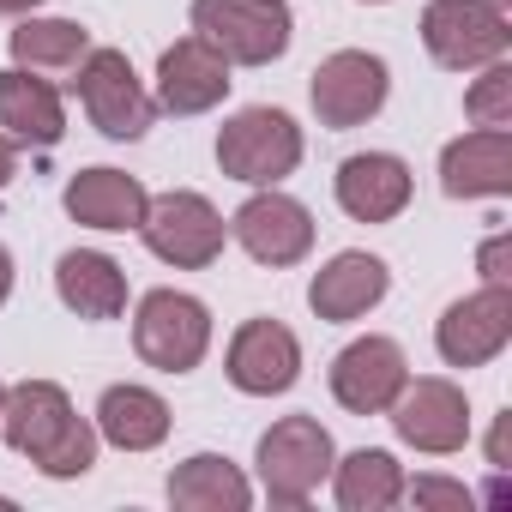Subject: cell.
Segmentation results:
<instances>
[{"label": "cell", "mask_w": 512, "mask_h": 512, "mask_svg": "<svg viewBox=\"0 0 512 512\" xmlns=\"http://www.w3.org/2000/svg\"><path fill=\"white\" fill-rule=\"evenodd\" d=\"M0 434L19 458H31L55 482L85 476L97 464V422H85L55 380H19L0 404Z\"/></svg>", "instance_id": "6da1fadb"}, {"label": "cell", "mask_w": 512, "mask_h": 512, "mask_svg": "<svg viewBox=\"0 0 512 512\" xmlns=\"http://www.w3.org/2000/svg\"><path fill=\"white\" fill-rule=\"evenodd\" d=\"M193 37H205L229 67H272L290 49L296 19L284 0H193Z\"/></svg>", "instance_id": "7a4b0ae2"}, {"label": "cell", "mask_w": 512, "mask_h": 512, "mask_svg": "<svg viewBox=\"0 0 512 512\" xmlns=\"http://www.w3.org/2000/svg\"><path fill=\"white\" fill-rule=\"evenodd\" d=\"M302 163V127L284 109H241L217 133V169L247 187H278Z\"/></svg>", "instance_id": "3957f363"}, {"label": "cell", "mask_w": 512, "mask_h": 512, "mask_svg": "<svg viewBox=\"0 0 512 512\" xmlns=\"http://www.w3.org/2000/svg\"><path fill=\"white\" fill-rule=\"evenodd\" d=\"M139 235H145V247L157 253L163 266H175V272H205L217 253H223L229 223L217 217V205H211L205 193L169 187V193H157V199L145 205Z\"/></svg>", "instance_id": "277c9868"}, {"label": "cell", "mask_w": 512, "mask_h": 512, "mask_svg": "<svg viewBox=\"0 0 512 512\" xmlns=\"http://www.w3.org/2000/svg\"><path fill=\"white\" fill-rule=\"evenodd\" d=\"M133 350L157 374H193L211 350V314L187 290H151L133 314Z\"/></svg>", "instance_id": "5b68a950"}, {"label": "cell", "mask_w": 512, "mask_h": 512, "mask_svg": "<svg viewBox=\"0 0 512 512\" xmlns=\"http://www.w3.org/2000/svg\"><path fill=\"white\" fill-rule=\"evenodd\" d=\"M332 464H338L332 434L314 416H284L260 434V488L272 506H308L314 488L332 476Z\"/></svg>", "instance_id": "8992f818"}, {"label": "cell", "mask_w": 512, "mask_h": 512, "mask_svg": "<svg viewBox=\"0 0 512 512\" xmlns=\"http://www.w3.org/2000/svg\"><path fill=\"white\" fill-rule=\"evenodd\" d=\"M73 91H79V103H85V115L103 139H145L151 121H157V97L139 85V73L121 49H91L79 61Z\"/></svg>", "instance_id": "52a82bcc"}, {"label": "cell", "mask_w": 512, "mask_h": 512, "mask_svg": "<svg viewBox=\"0 0 512 512\" xmlns=\"http://www.w3.org/2000/svg\"><path fill=\"white\" fill-rule=\"evenodd\" d=\"M422 43L446 73H476V67H488L512 49V25L488 0H428Z\"/></svg>", "instance_id": "ba28073f"}, {"label": "cell", "mask_w": 512, "mask_h": 512, "mask_svg": "<svg viewBox=\"0 0 512 512\" xmlns=\"http://www.w3.org/2000/svg\"><path fill=\"white\" fill-rule=\"evenodd\" d=\"M386 91H392V73H386V61L368 55V49H338V55H326V61L314 67V85H308L314 115H320V127H332V133H350V127L374 121V115L386 109Z\"/></svg>", "instance_id": "9c48e42d"}, {"label": "cell", "mask_w": 512, "mask_h": 512, "mask_svg": "<svg viewBox=\"0 0 512 512\" xmlns=\"http://www.w3.org/2000/svg\"><path fill=\"white\" fill-rule=\"evenodd\" d=\"M386 416H392L398 440L416 446V452H428V458H452V452H464V440H470L464 386H452V380H440V374L404 380V392L386 404Z\"/></svg>", "instance_id": "30bf717a"}, {"label": "cell", "mask_w": 512, "mask_h": 512, "mask_svg": "<svg viewBox=\"0 0 512 512\" xmlns=\"http://www.w3.org/2000/svg\"><path fill=\"white\" fill-rule=\"evenodd\" d=\"M506 344H512V284H482L476 296H458L434 326V350L446 368H488Z\"/></svg>", "instance_id": "8fae6325"}, {"label": "cell", "mask_w": 512, "mask_h": 512, "mask_svg": "<svg viewBox=\"0 0 512 512\" xmlns=\"http://www.w3.org/2000/svg\"><path fill=\"white\" fill-rule=\"evenodd\" d=\"M229 235L247 247V260H260V266H302L308 253H314V217L302 199L278 193V187H260L235 217H229Z\"/></svg>", "instance_id": "7c38bea8"}, {"label": "cell", "mask_w": 512, "mask_h": 512, "mask_svg": "<svg viewBox=\"0 0 512 512\" xmlns=\"http://www.w3.org/2000/svg\"><path fill=\"white\" fill-rule=\"evenodd\" d=\"M223 374L247 398H278V392H290L302 380V344H296V332L284 320H247L229 338Z\"/></svg>", "instance_id": "4fadbf2b"}, {"label": "cell", "mask_w": 512, "mask_h": 512, "mask_svg": "<svg viewBox=\"0 0 512 512\" xmlns=\"http://www.w3.org/2000/svg\"><path fill=\"white\" fill-rule=\"evenodd\" d=\"M410 380V362L392 338H356L332 356V398L350 410V416H386V404L404 392Z\"/></svg>", "instance_id": "5bb4252c"}, {"label": "cell", "mask_w": 512, "mask_h": 512, "mask_svg": "<svg viewBox=\"0 0 512 512\" xmlns=\"http://www.w3.org/2000/svg\"><path fill=\"white\" fill-rule=\"evenodd\" d=\"M229 61L205 37H181L157 55V109L169 115H205L229 97Z\"/></svg>", "instance_id": "9a60e30c"}, {"label": "cell", "mask_w": 512, "mask_h": 512, "mask_svg": "<svg viewBox=\"0 0 512 512\" xmlns=\"http://www.w3.org/2000/svg\"><path fill=\"white\" fill-rule=\"evenodd\" d=\"M386 290H392L386 260H374V253L350 247V253H332V260L314 272V284H308V308H314L326 326H350V320H362L368 308H380Z\"/></svg>", "instance_id": "2e32d148"}, {"label": "cell", "mask_w": 512, "mask_h": 512, "mask_svg": "<svg viewBox=\"0 0 512 512\" xmlns=\"http://www.w3.org/2000/svg\"><path fill=\"white\" fill-rule=\"evenodd\" d=\"M446 199H506L512 193V127H476L440 151Z\"/></svg>", "instance_id": "e0dca14e"}, {"label": "cell", "mask_w": 512, "mask_h": 512, "mask_svg": "<svg viewBox=\"0 0 512 512\" xmlns=\"http://www.w3.org/2000/svg\"><path fill=\"white\" fill-rule=\"evenodd\" d=\"M332 193H338L344 217H356V223H392L410 205V163L392 157V151H356V157L338 163Z\"/></svg>", "instance_id": "ac0fdd59"}, {"label": "cell", "mask_w": 512, "mask_h": 512, "mask_svg": "<svg viewBox=\"0 0 512 512\" xmlns=\"http://www.w3.org/2000/svg\"><path fill=\"white\" fill-rule=\"evenodd\" d=\"M0 133L19 139V145H37V151L61 145V133H67V103H61V91H55L43 73H25V67L0 73Z\"/></svg>", "instance_id": "d6986e66"}, {"label": "cell", "mask_w": 512, "mask_h": 512, "mask_svg": "<svg viewBox=\"0 0 512 512\" xmlns=\"http://www.w3.org/2000/svg\"><path fill=\"white\" fill-rule=\"evenodd\" d=\"M61 205H67V217L85 223V229H139L151 193H145L139 175H127V169H79V175L67 181Z\"/></svg>", "instance_id": "ffe728a7"}, {"label": "cell", "mask_w": 512, "mask_h": 512, "mask_svg": "<svg viewBox=\"0 0 512 512\" xmlns=\"http://www.w3.org/2000/svg\"><path fill=\"white\" fill-rule=\"evenodd\" d=\"M55 290L61 302L79 314V320H121L127 314V272L109 260V253L97 247H73L61 253V266H55Z\"/></svg>", "instance_id": "44dd1931"}, {"label": "cell", "mask_w": 512, "mask_h": 512, "mask_svg": "<svg viewBox=\"0 0 512 512\" xmlns=\"http://www.w3.org/2000/svg\"><path fill=\"white\" fill-rule=\"evenodd\" d=\"M97 440H109L121 452H151V446L169 440V404L151 386L121 380L97 398Z\"/></svg>", "instance_id": "7402d4cb"}, {"label": "cell", "mask_w": 512, "mask_h": 512, "mask_svg": "<svg viewBox=\"0 0 512 512\" xmlns=\"http://www.w3.org/2000/svg\"><path fill=\"white\" fill-rule=\"evenodd\" d=\"M169 506H181V512H247L253 488H247V476L229 458L193 452L187 464L169 470Z\"/></svg>", "instance_id": "603a6c76"}, {"label": "cell", "mask_w": 512, "mask_h": 512, "mask_svg": "<svg viewBox=\"0 0 512 512\" xmlns=\"http://www.w3.org/2000/svg\"><path fill=\"white\" fill-rule=\"evenodd\" d=\"M332 488L344 512H386L404 500V464L380 446H362L344 464H332Z\"/></svg>", "instance_id": "cb8c5ba5"}, {"label": "cell", "mask_w": 512, "mask_h": 512, "mask_svg": "<svg viewBox=\"0 0 512 512\" xmlns=\"http://www.w3.org/2000/svg\"><path fill=\"white\" fill-rule=\"evenodd\" d=\"M91 55V31L79 19H25L13 31V67L25 73H79Z\"/></svg>", "instance_id": "d4e9b609"}, {"label": "cell", "mask_w": 512, "mask_h": 512, "mask_svg": "<svg viewBox=\"0 0 512 512\" xmlns=\"http://www.w3.org/2000/svg\"><path fill=\"white\" fill-rule=\"evenodd\" d=\"M464 115L476 127H512V67H506V55L488 61L482 79L464 91Z\"/></svg>", "instance_id": "484cf974"}, {"label": "cell", "mask_w": 512, "mask_h": 512, "mask_svg": "<svg viewBox=\"0 0 512 512\" xmlns=\"http://www.w3.org/2000/svg\"><path fill=\"white\" fill-rule=\"evenodd\" d=\"M404 500H416V506H470L476 494L464 482H446V476H416V482H404Z\"/></svg>", "instance_id": "4316f807"}, {"label": "cell", "mask_w": 512, "mask_h": 512, "mask_svg": "<svg viewBox=\"0 0 512 512\" xmlns=\"http://www.w3.org/2000/svg\"><path fill=\"white\" fill-rule=\"evenodd\" d=\"M476 266H482V284H512V235H506V229L482 241Z\"/></svg>", "instance_id": "83f0119b"}, {"label": "cell", "mask_w": 512, "mask_h": 512, "mask_svg": "<svg viewBox=\"0 0 512 512\" xmlns=\"http://www.w3.org/2000/svg\"><path fill=\"white\" fill-rule=\"evenodd\" d=\"M19 175V139H7V133H0V187H7Z\"/></svg>", "instance_id": "f1b7e54d"}, {"label": "cell", "mask_w": 512, "mask_h": 512, "mask_svg": "<svg viewBox=\"0 0 512 512\" xmlns=\"http://www.w3.org/2000/svg\"><path fill=\"white\" fill-rule=\"evenodd\" d=\"M7 296H13V253L0 247V308H7Z\"/></svg>", "instance_id": "f546056e"}, {"label": "cell", "mask_w": 512, "mask_h": 512, "mask_svg": "<svg viewBox=\"0 0 512 512\" xmlns=\"http://www.w3.org/2000/svg\"><path fill=\"white\" fill-rule=\"evenodd\" d=\"M43 0H0V19H19V13H37Z\"/></svg>", "instance_id": "4dcf8cb0"}, {"label": "cell", "mask_w": 512, "mask_h": 512, "mask_svg": "<svg viewBox=\"0 0 512 512\" xmlns=\"http://www.w3.org/2000/svg\"><path fill=\"white\" fill-rule=\"evenodd\" d=\"M488 7H500V13H506V7H512V0H488Z\"/></svg>", "instance_id": "1f68e13d"}, {"label": "cell", "mask_w": 512, "mask_h": 512, "mask_svg": "<svg viewBox=\"0 0 512 512\" xmlns=\"http://www.w3.org/2000/svg\"><path fill=\"white\" fill-rule=\"evenodd\" d=\"M0 404H7V386H0Z\"/></svg>", "instance_id": "d6a6232c"}, {"label": "cell", "mask_w": 512, "mask_h": 512, "mask_svg": "<svg viewBox=\"0 0 512 512\" xmlns=\"http://www.w3.org/2000/svg\"><path fill=\"white\" fill-rule=\"evenodd\" d=\"M374 7H380V0H374Z\"/></svg>", "instance_id": "836d02e7"}]
</instances>
